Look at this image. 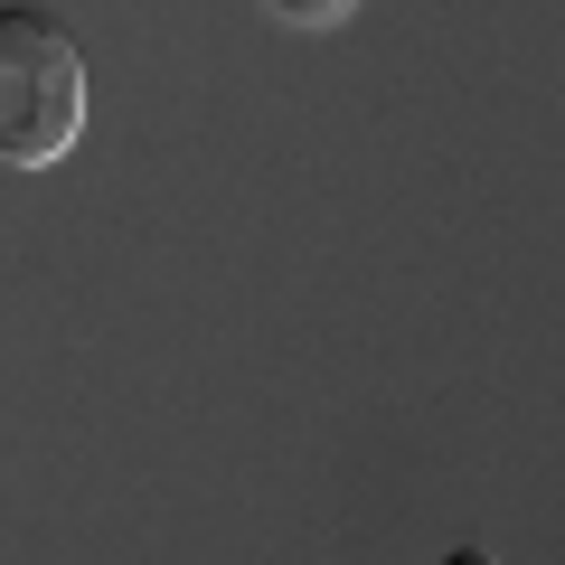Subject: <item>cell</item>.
<instances>
[{"label": "cell", "instance_id": "cell-1", "mask_svg": "<svg viewBox=\"0 0 565 565\" xmlns=\"http://www.w3.org/2000/svg\"><path fill=\"white\" fill-rule=\"evenodd\" d=\"M85 104H95V85H85L76 29L47 10H0V161L20 170L66 161L85 132Z\"/></svg>", "mask_w": 565, "mask_h": 565}, {"label": "cell", "instance_id": "cell-2", "mask_svg": "<svg viewBox=\"0 0 565 565\" xmlns=\"http://www.w3.org/2000/svg\"><path fill=\"white\" fill-rule=\"evenodd\" d=\"M274 20H292V29H330V20H349L359 0H264Z\"/></svg>", "mask_w": 565, "mask_h": 565}, {"label": "cell", "instance_id": "cell-3", "mask_svg": "<svg viewBox=\"0 0 565 565\" xmlns=\"http://www.w3.org/2000/svg\"><path fill=\"white\" fill-rule=\"evenodd\" d=\"M444 565H500V556H490V546H452Z\"/></svg>", "mask_w": 565, "mask_h": 565}]
</instances>
